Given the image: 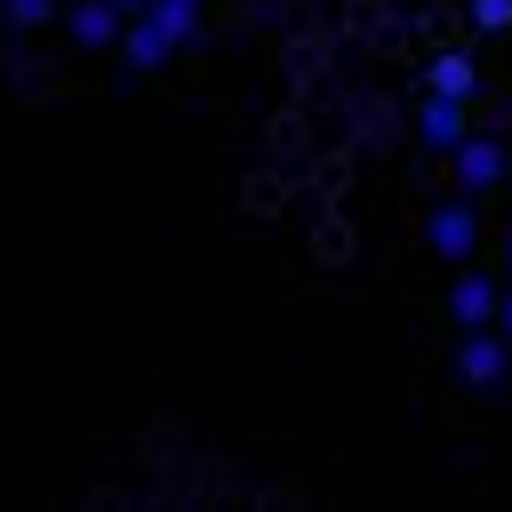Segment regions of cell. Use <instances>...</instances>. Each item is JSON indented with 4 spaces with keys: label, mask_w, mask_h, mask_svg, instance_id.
Returning <instances> with one entry per match:
<instances>
[{
    "label": "cell",
    "mask_w": 512,
    "mask_h": 512,
    "mask_svg": "<svg viewBox=\"0 0 512 512\" xmlns=\"http://www.w3.org/2000/svg\"><path fill=\"white\" fill-rule=\"evenodd\" d=\"M456 376L472 392H496L512 376V336L504 328H456Z\"/></svg>",
    "instance_id": "obj_1"
},
{
    "label": "cell",
    "mask_w": 512,
    "mask_h": 512,
    "mask_svg": "<svg viewBox=\"0 0 512 512\" xmlns=\"http://www.w3.org/2000/svg\"><path fill=\"white\" fill-rule=\"evenodd\" d=\"M448 168H456V192H464V200H472V192H496V184L512 176V144H504V136H480V128H472V136H464V144L448 152Z\"/></svg>",
    "instance_id": "obj_2"
},
{
    "label": "cell",
    "mask_w": 512,
    "mask_h": 512,
    "mask_svg": "<svg viewBox=\"0 0 512 512\" xmlns=\"http://www.w3.org/2000/svg\"><path fill=\"white\" fill-rule=\"evenodd\" d=\"M424 232H432V256H448V264H472V256H480V216H472V200H440V208L424 216Z\"/></svg>",
    "instance_id": "obj_3"
},
{
    "label": "cell",
    "mask_w": 512,
    "mask_h": 512,
    "mask_svg": "<svg viewBox=\"0 0 512 512\" xmlns=\"http://www.w3.org/2000/svg\"><path fill=\"white\" fill-rule=\"evenodd\" d=\"M416 136H424V152H456L464 136H472V112H464V96H432L424 88V104H416Z\"/></svg>",
    "instance_id": "obj_4"
},
{
    "label": "cell",
    "mask_w": 512,
    "mask_h": 512,
    "mask_svg": "<svg viewBox=\"0 0 512 512\" xmlns=\"http://www.w3.org/2000/svg\"><path fill=\"white\" fill-rule=\"evenodd\" d=\"M496 288H504V280H488V272H464V264H456L448 320H456V328H488V320H496Z\"/></svg>",
    "instance_id": "obj_5"
},
{
    "label": "cell",
    "mask_w": 512,
    "mask_h": 512,
    "mask_svg": "<svg viewBox=\"0 0 512 512\" xmlns=\"http://www.w3.org/2000/svg\"><path fill=\"white\" fill-rule=\"evenodd\" d=\"M112 48H120V64H128V72H160V64H168V56H176V48H168V40H160V24H152V16H128V24H120V40H112Z\"/></svg>",
    "instance_id": "obj_6"
},
{
    "label": "cell",
    "mask_w": 512,
    "mask_h": 512,
    "mask_svg": "<svg viewBox=\"0 0 512 512\" xmlns=\"http://www.w3.org/2000/svg\"><path fill=\"white\" fill-rule=\"evenodd\" d=\"M64 24H72V40H80V48H112L128 16H120L112 0H72V8H64Z\"/></svg>",
    "instance_id": "obj_7"
},
{
    "label": "cell",
    "mask_w": 512,
    "mask_h": 512,
    "mask_svg": "<svg viewBox=\"0 0 512 512\" xmlns=\"http://www.w3.org/2000/svg\"><path fill=\"white\" fill-rule=\"evenodd\" d=\"M424 88H432V96H464V104H472V88H480V64H472L464 48H440V56L424 64Z\"/></svg>",
    "instance_id": "obj_8"
},
{
    "label": "cell",
    "mask_w": 512,
    "mask_h": 512,
    "mask_svg": "<svg viewBox=\"0 0 512 512\" xmlns=\"http://www.w3.org/2000/svg\"><path fill=\"white\" fill-rule=\"evenodd\" d=\"M144 16L160 24V40H168V48H192V40H200V0H152Z\"/></svg>",
    "instance_id": "obj_9"
},
{
    "label": "cell",
    "mask_w": 512,
    "mask_h": 512,
    "mask_svg": "<svg viewBox=\"0 0 512 512\" xmlns=\"http://www.w3.org/2000/svg\"><path fill=\"white\" fill-rule=\"evenodd\" d=\"M0 16H8V32H40V24H56V0H0Z\"/></svg>",
    "instance_id": "obj_10"
},
{
    "label": "cell",
    "mask_w": 512,
    "mask_h": 512,
    "mask_svg": "<svg viewBox=\"0 0 512 512\" xmlns=\"http://www.w3.org/2000/svg\"><path fill=\"white\" fill-rule=\"evenodd\" d=\"M472 24L480 32H512V0H472Z\"/></svg>",
    "instance_id": "obj_11"
},
{
    "label": "cell",
    "mask_w": 512,
    "mask_h": 512,
    "mask_svg": "<svg viewBox=\"0 0 512 512\" xmlns=\"http://www.w3.org/2000/svg\"><path fill=\"white\" fill-rule=\"evenodd\" d=\"M352 256V232L344 224H320V264H344Z\"/></svg>",
    "instance_id": "obj_12"
},
{
    "label": "cell",
    "mask_w": 512,
    "mask_h": 512,
    "mask_svg": "<svg viewBox=\"0 0 512 512\" xmlns=\"http://www.w3.org/2000/svg\"><path fill=\"white\" fill-rule=\"evenodd\" d=\"M488 328H504V336H512V280L496 288V320H488Z\"/></svg>",
    "instance_id": "obj_13"
},
{
    "label": "cell",
    "mask_w": 512,
    "mask_h": 512,
    "mask_svg": "<svg viewBox=\"0 0 512 512\" xmlns=\"http://www.w3.org/2000/svg\"><path fill=\"white\" fill-rule=\"evenodd\" d=\"M112 8H120V16H144V8H152V0H112Z\"/></svg>",
    "instance_id": "obj_14"
},
{
    "label": "cell",
    "mask_w": 512,
    "mask_h": 512,
    "mask_svg": "<svg viewBox=\"0 0 512 512\" xmlns=\"http://www.w3.org/2000/svg\"><path fill=\"white\" fill-rule=\"evenodd\" d=\"M504 264H512V224H504Z\"/></svg>",
    "instance_id": "obj_15"
}]
</instances>
